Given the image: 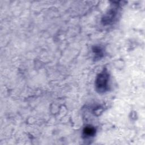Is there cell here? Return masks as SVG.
<instances>
[{"mask_svg": "<svg viewBox=\"0 0 145 145\" xmlns=\"http://www.w3.org/2000/svg\"><path fill=\"white\" fill-rule=\"evenodd\" d=\"M109 74L106 70L100 72L96 80V87L99 92H104L108 88Z\"/></svg>", "mask_w": 145, "mask_h": 145, "instance_id": "cell-1", "label": "cell"}, {"mask_svg": "<svg viewBox=\"0 0 145 145\" xmlns=\"http://www.w3.org/2000/svg\"><path fill=\"white\" fill-rule=\"evenodd\" d=\"M95 129L91 126H87L84 127L83 131V135L85 138H89L95 134Z\"/></svg>", "mask_w": 145, "mask_h": 145, "instance_id": "cell-2", "label": "cell"}]
</instances>
